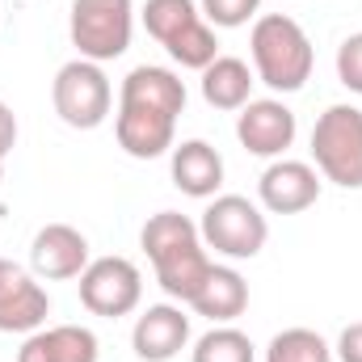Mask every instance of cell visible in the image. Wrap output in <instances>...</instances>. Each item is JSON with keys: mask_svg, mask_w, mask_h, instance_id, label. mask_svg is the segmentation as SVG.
<instances>
[{"mask_svg": "<svg viewBox=\"0 0 362 362\" xmlns=\"http://www.w3.org/2000/svg\"><path fill=\"white\" fill-rule=\"evenodd\" d=\"M249 51H253L257 81L270 85L274 93H299L312 76V64H316V51H312L303 25L286 13L257 17V25L249 34Z\"/></svg>", "mask_w": 362, "mask_h": 362, "instance_id": "1", "label": "cell"}, {"mask_svg": "<svg viewBox=\"0 0 362 362\" xmlns=\"http://www.w3.org/2000/svg\"><path fill=\"white\" fill-rule=\"evenodd\" d=\"M316 173L341 189H362V110L329 105L312 127Z\"/></svg>", "mask_w": 362, "mask_h": 362, "instance_id": "2", "label": "cell"}, {"mask_svg": "<svg viewBox=\"0 0 362 362\" xmlns=\"http://www.w3.org/2000/svg\"><path fill=\"white\" fill-rule=\"evenodd\" d=\"M206 249L232 257V262H249L266 249L270 240V223L262 215L257 202L240 198V194H215L211 206L202 211V223H198Z\"/></svg>", "mask_w": 362, "mask_h": 362, "instance_id": "3", "label": "cell"}, {"mask_svg": "<svg viewBox=\"0 0 362 362\" xmlns=\"http://www.w3.org/2000/svg\"><path fill=\"white\" fill-rule=\"evenodd\" d=\"M131 30H135L131 0H72L68 34H72V47L81 51V59L110 64V59L127 55Z\"/></svg>", "mask_w": 362, "mask_h": 362, "instance_id": "4", "label": "cell"}, {"mask_svg": "<svg viewBox=\"0 0 362 362\" xmlns=\"http://www.w3.org/2000/svg\"><path fill=\"white\" fill-rule=\"evenodd\" d=\"M51 101H55V114L72 127V131H93L110 118V101H114V89L101 72V64L93 59H72L55 72L51 81Z\"/></svg>", "mask_w": 362, "mask_h": 362, "instance_id": "5", "label": "cell"}, {"mask_svg": "<svg viewBox=\"0 0 362 362\" xmlns=\"http://www.w3.org/2000/svg\"><path fill=\"white\" fill-rule=\"evenodd\" d=\"M139 299H144V274L127 257H97L81 274V303L93 316H105V320L131 316Z\"/></svg>", "mask_w": 362, "mask_h": 362, "instance_id": "6", "label": "cell"}, {"mask_svg": "<svg viewBox=\"0 0 362 362\" xmlns=\"http://www.w3.org/2000/svg\"><path fill=\"white\" fill-rule=\"evenodd\" d=\"M51 316V295L34 274L0 257V333H38Z\"/></svg>", "mask_w": 362, "mask_h": 362, "instance_id": "7", "label": "cell"}, {"mask_svg": "<svg viewBox=\"0 0 362 362\" xmlns=\"http://www.w3.org/2000/svg\"><path fill=\"white\" fill-rule=\"evenodd\" d=\"M295 114L278 101V97H262V101H249L236 118V139L249 156H262V160H278L291 144H295Z\"/></svg>", "mask_w": 362, "mask_h": 362, "instance_id": "8", "label": "cell"}, {"mask_svg": "<svg viewBox=\"0 0 362 362\" xmlns=\"http://www.w3.org/2000/svg\"><path fill=\"white\" fill-rule=\"evenodd\" d=\"M30 266L47 282L81 278L85 266H89V240H85V232H76L72 223H47V228H38V236L30 245Z\"/></svg>", "mask_w": 362, "mask_h": 362, "instance_id": "9", "label": "cell"}, {"mask_svg": "<svg viewBox=\"0 0 362 362\" xmlns=\"http://www.w3.org/2000/svg\"><path fill=\"white\" fill-rule=\"evenodd\" d=\"M257 198L270 215H299L320 198V173L303 160H274L257 181Z\"/></svg>", "mask_w": 362, "mask_h": 362, "instance_id": "10", "label": "cell"}, {"mask_svg": "<svg viewBox=\"0 0 362 362\" xmlns=\"http://www.w3.org/2000/svg\"><path fill=\"white\" fill-rule=\"evenodd\" d=\"M189 341V316L173 303H152L135 329H131V346L144 362H169L177 358Z\"/></svg>", "mask_w": 362, "mask_h": 362, "instance_id": "11", "label": "cell"}, {"mask_svg": "<svg viewBox=\"0 0 362 362\" xmlns=\"http://www.w3.org/2000/svg\"><path fill=\"white\" fill-rule=\"evenodd\" d=\"M173 127H177V118H169L160 110H148V105H118V118H114L118 148L135 160L165 156L173 148Z\"/></svg>", "mask_w": 362, "mask_h": 362, "instance_id": "12", "label": "cell"}, {"mask_svg": "<svg viewBox=\"0 0 362 362\" xmlns=\"http://www.w3.org/2000/svg\"><path fill=\"white\" fill-rule=\"evenodd\" d=\"M118 105H148V110H160V114L177 118L185 110V85H181L177 72H169V68L139 64V68H131L122 76Z\"/></svg>", "mask_w": 362, "mask_h": 362, "instance_id": "13", "label": "cell"}, {"mask_svg": "<svg viewBox=\"0 0 362 362\" xmlns=\"http://www.w3.org/2000/svg\"><path fill=\"white\" fill-rule=\"evenodd\" d=\"M101 346L85 325H55V329H38L25 337V346L17 350V362H97Z\"/></svg>", "mask_w": 362, "mask_h": 362, "instance_id": "14", "label": "cell"}, {"mask_svg": "<svg viewBox=\"0 0 362 362\" xmlns=\"http://www.w3.org/2000/svg\"><path fill=\"white\" fill-rule=\"evenodd\" d=\"M173 185L189 198H215L223 185V156L206 139H185L173 148Z\"/></svg>", "mask_w": 362, "mask_h": 362, "instance_id": "15", "label": "cell"}, {"mask_svg": "<svg viewBox=\"0 0 362 362\" xmlns=\"http://www.w3.org/2000/svg\"><path fill=\"white\" fill-rule=\"evenodd\" d=\"M189 308L215 325H232L245 308H249V282L232 266H211V274L202 278L198 295L189 299Z\"/></svg>", "mask_w": 362, "mask_h": 362, "instance_id": "16", "label": "cell"}, {"mask_svg": "<svg viewBox=\"0 0 362 362\" xmlns=\"http://www.w3.org/2000/svg\"><path fill=\"white\" fill-rule=\"evenodd\" d=\"M253 72L236 55H219L211 68H202V97L215 110H245L253 101Z\"/></svg>", "mask_w": 362, "mask_h": 362, "instance_id": "17", "label": "cell"}, {"mask_svg": "<svg viewBox=\"0 0 362 362\" xmlns=\"http://www.w3.org/2000/svg\"><path fill=\"white\" fill-rule=\"evenodd\" d=\"M211 257H206V249H202V240L198 245H185L177 253H169V257H160V262H152V270H156V282L165 286V295H173L181 303H189L194 295H198V286H202V278L211 274Z\"/></svg>", "mask_w": 362, "mask_h": 362, "instance_id": "18", "label": "cell"}, {"mask_svg": "<svg viewBox=\"0 0 362 362\" xmlns=\"http://www.w3.org/2000/svg\"><path fill=\"white\" fill-rule=\"evenodd\" d=\"M198 240H202L198 223H194L189 215H177V211L152 215V219L144 223V232H139V245H144L148 262H160V257L177 253V249H185V245H198Z\"/></svg>", "mask_w": 362, "mask_h": 362, "instance_id": "19", "label": "cell"}, {"mask_svg": "<svg viewBox=\"0 0 362 362\" xmlns=\"http://www.w3.org/2000/svg\"><path fill=\"white\" fill-rule=\"evenodd\" d=\"M165 51H169V59L181 64V68H194V72H202V68H211L215 59H219V42H215V25L211 21H194V25H185L181 34H173L169 42H165Z\"/></svg>", "mask_w": 362, "mask_h": 362, "instance_id": "20", "label": "cell"}, {"mask_svg": "<svg viewBox=\"0 0 362 362\" xmlns=\"http://www.w3.org/2000/svg\"><path fill=\"white\" fill-rule=\"evenodd\" d=\"M266 362H333V346L312 329H282L274 333Z\"/></svg>", "mask_w": 362, "mask_h": 362, "instance_id": "21", "label": "cell"}, {"mask_svg": "<svg viewBox=\"0 0 362 362\" xmlns=\"http://www.w3.org/2000/svg\"><path fill=\"white\" fill-rule=\"evenodd\" d=\"M202 13H198V4L194 0H148L144 4V25H148V34L165 47L173 34H181L185 25H194Z\"/></svg>", "mask_w": 362, "mask_h": 362, "instance_id": "22", "label": "cell"}, {"mask_svg": "<svg viewBox=\"0 0 362 362\" xmlns=\"http://www.w3.org/2000/svg\"><path fill=\"white\" fill-rule=\"evenodd\" d=\"M194 362H253V341L232 325H215L211 333L198 337Z\"/></svg>", "mask_w": 362, "mask_h": 362, "instance_id": "23", "label": "cell"}, {"mask_svg": "<svg viewBox=\"0 0 362 362\" xmlns=\"http://www.w3.org/2000/svg\"><path fill=\"white\" fill-rule=\"evenodd\" d=\"M262 0H202V17L219 30H236L249 25V17H257Z\"/></svg>", "mask_w": 362, "mask_h": 362, "instance_id": "24", "label": "cell"}, {"mask_svg": "<svg viewBox=\"0 0 362 362\" xmlns=\"http://www.w3.org/2000/svg\"><path fill=\"white\" fill-rule=\"evenodd\" d=\"M337 81H341L350 93L362 97V30L350 34V38L337 47Z\"/></svg>", "mask_w": 362, "mask_h": 362, "instance_id": "25", "label": "cell"}, {"mask_svg": "<svg viewBox=\"0 0 362 362\" xmlns=\"http://www.w3.org/2000/svg\"><path fill=\"white\" fill-rule=\"evenodd\" d=\"M337 358L341 362H362V320L346 325L337 337Z\"/></svg>", "mask_w": 362, "mask_h": 362, "instance_id": "26", "label": "cell"}, {"mask_svg": "<svg viewBox=\"0 0 362 362\" xmlns=\"http://www.w3.org/2000/svg\"><path fill=\"white\" fill-rule=\"evenodd\" d=\"M13 144H17V114L0 101V160L13 152Z\"/></svg>", "mask_w": 362, "mask_h": 362, "instance_id": "27", "label": "cell"}, {"mask_svg": "<svg viewBox=\"0 0 362 362\" xmlns=\"http://www.w3.org/2000/svg\"><path fill=\"white\" fill-rule=\"evenodd\" d=\"M0 181H4V160H0Z\"/></svg>", "mask_w": 362, "mask_h": 362, "instance_id": "28", "label": "cell"}]
</instances>
